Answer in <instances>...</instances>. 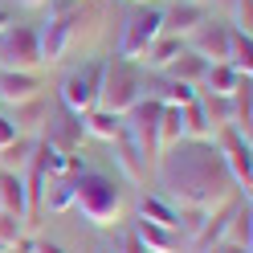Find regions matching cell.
<instances>
[{
	"label": "cell",
	"mask_w": 253,
	"mask_h": 253,
	"mask_svg": "<svg viewBox=\"0 0 253 253\" xmlns=\"http://www.w3.org/2000/svg\"><path fill=\"white\" fill-rule=\"evenodd\" d=\"M155 180H160V196L171 200L176 209L216 212L237 196V184L229 180L209 139H180V143L164 147L155 160Z\"/></svg>",
	"instance_id": "6da1fadb"
},
{
	"label": "cell",
	"mask_w": 253,
	"mask_h": 253,
	"mask_svg": "<svg viewBox=\"0 0 253 253\" xmlns=\"http://www.w3.org/2000/svg\"><path fill=\"white\" fill-rule=\"evenodd\" d=\"M74 209L94 229H110L126 212V192L119 188V180L102 176V171H78L74 176Z\"/></svg>",
	"instance_id": "7a4b0ae2"
},
{
	"label": "cell",
	"mask_w": 253,
	"mask_h": 253,
	"mask_svg": "<svg viewBox=\"0 0 253 253\" xmlns=\"http://www.w3.org/2000/svg\"><path fill=\"white\" fill-rule=\"evenodd\" d=\"M139 98H143V78L131 70L126 57H115V61H102V90H98V106L110 110V115H126Z\"/></svg>",
	"instance_id": "3957f363"
},
{
	"label": "cell",
	"mask_w": 253,
	"mask_h": 253,
	"mask_svg": "<svg viewBox=\"0 0 253 253\" xmlns=\"http://www.w3.org/2000/svg\"><path fill=\"white\" fill-rule=\"evenodd\" d=\"M78 41H82V12H78V4H61V8H53L49 21H45V29L37 33L41 61H61Z\"/></svg>",
	"instance_id": "277c9868"
},
{
	"label": "cell",
	"mask_w": 253,
	"mask_h": 253,
	"mask_svg": "<svg viewBox=\"0 0 253 253\" xmlns=\"http://www.w3.org/2000/svg\"><path fill=\"white\" fill-rule=\"evenodd\" d=\"M160 110H164V102L147 94V98H139V102L123 115V135L139 147V155H143L147 164H155V155H160V139H155V126H160Z\"/></svg>",
	"instance_id": "5b68a950"
},
{
	"label": "cell",
	"mask_w": 253,
	"mask_h": 253,
	"mask_svg": "<svg viewBox=\"0 0 253 253\" xmlns=\"http://www.w3.org/2000/svg\"><path fill=\"white\" fill-rule=\"evenodd\" d=\"M98 90H102V61H82L61 78V106L74 115H86L98 106Z\"/></svg>",
	"instance_id": "8992f818"
},
{
	"label": "cell",
	"mask_w": 253,
	"mask_h": 253,
	"mask_svg": "<svg viewBox=\"0 0 253 253\" xmlns=\"http://www.w3.org/2000/svg\"><path fill=\"white\" fill-rule=\"evenodd\" d=\"M37 66H41L37 29L12 21L4 33H0V70H25V74H33Z\"/></svg>",
	"instance_id": "52a82bcc"
},
{
	"label": "cell",
	"mask_w": 253,
	"mask_h": 253,
	"mask_svg": "<svg viewBox=\"0 0 253 253\" xmlns=\"http://www.w3.org/2000/svg\"><path fill=\"white\" fill-rule=\"evenodd\" d=\"M209 143L216 147V155H220V164H225V171H229V180L237 184V192H245V200H249V188H253V168H249V143L241 135L233 131V126H220V131L209 139Z\"/></svg>",
	"instance_id": "ba28073f"
},
{
	"label": "cell",
	"mask_w": 253,
	"mask_h": 253,
	"mask_svg": "<svg viewBox=\"0 0 253 253\" xmlns=\"http://www.w3.org/2000/svg\"><path fill=\"white\" fill-rule=\"evenodd\" d=\"M164 33V12L160 8H139L135 17H126L123 33H119V53L115 57H126V61H139V53Z\"/></svg>",
	"instance_id": "9c48e42d"
},
{
	"label": "cell",
	"mask_w": 253,
	"mask_h": 253,
	"mask_svg": "<svg viewBox=\"0 0 253 253\" xmlns=\"http://www.w3.org/2000/svg\"><path fill=\"white\" fill-rule=\"evenodd\" d=\"M82 139H86V131H82V115H74V110H49L45 115V143L49 147H57V151H78L82 147Z\"/></svg>",
	"instance_id": "30bf717a"
},
{
	"label": "cell",
	"mask_w": 253,
	"mask_h": 253,
	"mask_svg": "<svg viewBox=\"0 0 253 253\" xmlns=\"http://www.w3.org/2000/svg\"><path fill=\"white\" fill-rule=\"evenodd\" d=\"M45 82L37 74H25V70H0V102L4 106H21V102H33L41 98Z\"/></svg>",
	"instance_id": "8fae6325"
},
{
	"label": "cell",
	"mask_w": 253,
	"mask_h": 253,
	"mask_svg": "<svg viewBox=\"0 0 253 253\" xmlns=\"http://www.w3.org/2000/svg\"><path fill=\"white\" fill-rule=\"evenodd\" d=\"M200 25H209V4H192V0H180L164 12V33L168 37H192Z\"/></svg>",
	"instance_id": "7c38bea8"
},
{
	"label": "cell",
	"mask_w": 253,
	"mask_h": 253,
	"mask_svg": "<svg viewBox=\"0 0 253 253\" xmlns=\"http://www.w3.org/2000/svg\"><path fill=\"white\" fill-rule=\"evenodd\" d=\"M135 237L143 241L147 253H188V237L176 229H164V225H151V220H139Z\"/></svg>",
	"instance_id": "4fadbf2b"
},
{
	"label": "cell",
	"mask_w": 253,
	"mask_h": 253,
	"mask_svg": "<svg viewBox=\"0 0 253 253\" xmlns=\"http://www.w3.org/2000/svg\"><path fill=\"white\" fill-rule=\"evenodd\" d=\"M196 57H204L212 66V61H225L229 57V25H200L192 33V45H188Z\"/></svg>",
	"instance_id": "5bb4252c"
},
{
	"label": "cell",
	"mask_w": 253,
	"mask_h": 253,
	"mask_svg": "<svg viewBox=\"0 0 253 253\" xmlns=\"http://www.w3.org/2000/svg\"><path fill=\"white\" fill-rule=\"evenodd\" d=\"M184 49H188L184 37H168V33H160V37H155L143 53H139V66H147V70H160V74H164V70H168L171 61L184 53Z\"/></svg>",
	"instance_id": "9a60e30c"
},
{
	"label": "cell",
	"mask_w": 253,
	"mask_h": 253,
	"mask_svg": "<svg viewBox=\"0 0 253 253\" xmlns=\"http://www.w3.org/2000/svg\"><path fill=\"white\" fill-rule=\"evenodd\" d=\"M110 147H115V164H119V171H123L131 184H143V180H147V160L139 155V147H135L123 131H119V139H115Z\"/></svg>",
	"instance_id": "2e32d148"
},
{
	"label": "cell",
	"mask_w": 253,
	"mask_h": 253,
	"mask_svg": "<svg viewBox=\"0 0 253 253\" xmlns=\"http://www.w3.org/2000/svg\"><path fill=\"white\" fill-rule=\"evenodd\" d=\"M204 74H209V61L196 57L192 49H184V53L164 70V78H171V82H184V86H196V90H200V82H204Z\"/></svg>",
	"instance_id": "e0dca14e"
},
{
	"label": "cell",
	"mask_w": 253,
	"mask_h": 253,
	"mask_svg": "<svg viewBox=\"0 0 253 253\" xmlns=\"http://www.w3.org/2000/svg\"><path fill=\"white\" fill-rule=\"evenodd\" d=\"M41 209L45 212H70L74 209V176H49L45 180V192H41Z\"/></svg>",
	"instance_id": "ac0fdd59"
},
{
	"label": "cell",
	"mask_w": 253,
	"mask_h": 253,
	"mask_svg": "<svg viewBox=\"0 0 253 253\" xmlns=\"http://www.w3.org/2000/svg\"><path fill=\"white\" fill-rule=\"evenodd\" d=\"M33 147L37 139L33 135H17L8 147H0V171H12V176H25L29 160H33Z\"/></svg>",
	"instance_id": "d6986e66"
},
{
	"label": "cell",
	"mask_w": 253,
	"mask_h": 253,
	"mask_svg": "<svg viewBox=\"0 0 253 253\" xmlns=\"http://www.w3.org/2000/svg\"><path fill=\"white\" fill-rule=\"evenodd\" d=\"M82 131L94 135V139H102V143H115L119 131H123V119L110 115V110H102V106H94V110L82 115Z\"/></svg>",
	"instance_id": "ffe728a7"
},
{
	"label": "cell",
	"mask_w": 253,
	"mask_h": 253,
	"mask_svg": "<svg viewBox=\"0 0 253 253\" xmlns=\"http://www.w3.org/2000/svg\"><path fill=\"white\" fill-rule=\"evenodd\" d=\"M139 220L176 229V225H180V212H176V204H171V200H164L160 192H155V196H143V200H139ZM176 233H180V229H176Z\"/></svg>",
	"instance_id": "44dd1931"
},
{
	"label": "cell",
	"mask_w": 253,
	"mask_h": 253,
	"mask_svg": "<svg viewBox=\"0 0 253 253\" xmlns=\"http://www.w3.org/2000/svg\"><path fill=\"white\" fill-rule=\"evenodd\" d=\"M0 212H17L29 220V204H25V180L12 171H0Z\"/></svg>",
	"instance_id": "7402d4cb"
},
{
	"label": "cell",
	"mask_w": 253,
	"mask_h": 253,
	"mask_svg": "<svg viewBox=\"0 0 253 253\" xmlns=\"http://www.w3.org/2000/svg\"><path fill=\"white\" fill-rule=\"evenodd\" d=\"M155 139H160V151L184 139V106H164V110H160V126H155ZM155 160H160V155H155Z\"/></svg>",
	"instance_id": "603a6c76"
},
{
	"label": "cell",
	"mask_w": 253,
	"mask_h": 253,
	"mask_svg": "<svg viewBox=\"0 0 253 253\" xmlns=\"http://www.w3.org/2000/svg\"><path fill=\"white\" fill-rule=\"evenodd\" d=\"M237 82H241V74H237L229 61H212L209 74H204V82H200V90L204 94H233Z\"/></svg>",
	"instance_id": "cb8c5ba5"
},
{
	"label": "cell",
	"mask_w": 253,
	"mask_h": 253,
	"mask_svg": "<svg viewBox=\"0 0 253 253\" xmlns=\"http://www.w3.org/2000/svg\"><path fill=\"white\" fill-rule=\"evenodd\" d=\"M253 209H249V200H241V204H233V212H229V229H225V241H233V245H245L249 249V241H253Z\"/></svg>",
	"instance_id": "d4e9b609"
},
{
	"label": "cell",
	"mask_w": 253,
	"mask_h": 253,
	"mask_svg": "<svg viewBox=\"0 0 253 253\" xmlns=\"http://www.w3.org/2000/svg\"><path fill=\"white\" fill-rule=\"evenodd\" d=\"M229 66L241 74V78H249L253 74V41H249V33H237V29H229Z\"/></svg>",
	"instance_id": "484cf974"
},
{
	"label": "cell",
	"mask_w": 253,
	"mask_h": 253,
	"mask_svg": "<svg viewBox=\"0 0 253 253\" xmlns=\"http://www.w3.org/2000/svg\"><path fill=\"white\" fill-rule=\"evenodd\" d=\"M45 115H49V110H45V98H33V102H21V106H12V126H17V135H29L33 131V126H41L45 123Z\"/></svg>",
	"instance_id": "4316f807"
},
{
	"label": "cell",
	"mask_w": 253,
	"mask_h": 253,
	"mask_svg": "<svg viewBox=\"0 0 253 253\" xmlns=\"http://www.w3.org/2000/svg\"><path fill=\"white\" fill-rule=\"evenodd\" d=\"M196 86H184V82H171V78H164L160 86H155L151 98H160L164 106H188V102H196Z\"/></svg>",
	"instance_id": "83f0119b"
},
{
	"label": "cell",
	"mask_w": 253,
	"mask_h": 253,
	"mask_svg": "<svg viewBox=\"0 0 253 253\" xmlns=\"http://www.w3.org/2000/svg\"><path fill=\"white\" fill-rule=\"evenodd\" d=\"M184 139H212V126H209V119H204L200 102L184 106Z\"/></svg>",
	"instance_id": "f1b7e54d"
},
{
	"label": "cell",
	"mask_w": 253,
	"mask_h": 253,
	"mask_svg": "<svg viewBox=\"0 0 253 253\" xmlns=\"http://www.w3.org/2000/svg\"><path fill=\"white\" fill-rule=\"evenodd\" d=\"M25 229H29L25 216H17V212H0V249H12V245L25 237Z\"/></svg>",
	"instance_id": "f546056e"
},
{
	"label": "cell",
	"mask_w": 253,
	"mask_h": 253,
	"mask_svg": "<svg viewBox=\"0 0 253 253\" xmlns=\"http://www.w3.org/2000/svg\"><path fill=\"white\" fill-rule=\"evenodd\" d=\"M237 33H253V0H233V25Z\"/></svg>",
	"instance_id": "4dcf8cb0"
},
{
	"label": "cell",
	"mask_w": 253,
	"mask_h": 253,
	"mask_svg": "<svg viewBox=\"0 0 253 253\" xmlns=\"http://www.w3.org/2000/svg\"><path fill=\"white\" fill-rule=\"evenodd\" d=\"M115 253H147V249H143V241H139V237H135V229H131V233L123 237V245H119Z\"/></svg>",
	"instance_id": "1f68e13d"
},
{
	"label": "cell",
	"mask_w": 253,
	"mask_h": 253,
	"mask_svg": "<svg viewBox=\"0 0 253 253\" xmlns=\"http://www.w3.org/2000/svg\"><path fill=\"white\" fill-rule=\"evenodd\" d=\"M12 139H17V126H12V119H8V115H0V147H8Z\"/></svg>",
	"instance_id": "d6a6232c"
},
{
	"label": "cell",
	"mask_w": 253,
	"mask_h": 253,
	"mask_svg": "<svg viewBox=\"0 0 253 253\" xmlns=\"http://www.w3.org/2000/svg\"><path fill=\"white\" fill-rule=\"evenodd\" d=\"M33 253H66V249H61L57 241H37V249Z\"/></svg>",
	"instance_id": "836d02e7"
},
{
	"label": "cell",
	"mask_w": 253,
	"mask_h": 253,
	"mask_svg": "<svg viewBox=\"0 0 253 253\" xmlns=\"http://www.w3.org/2000/svg\"><path fill=\"white\" fill-rule=\"evenodd\" d=\"M216 253H249V249H245V245H233V241H220Z\"/></svg>",
	"instance_id": "e575fe53"
},
{
	"label": "cell",
	"mask_w": 253,
	"mask_h": 253,
	"mask_svg": "<svg viewBox=\"0 0 253 253\" xmlns=\"http://www.w3.org/2000/svg\"><path fill=\"white\" fill-rule=\"evenodd\" d=\"M17 4H21V8H45L49 0H17Z\"/></svg>",
	"instance_id": "d590c367"
},
{
	"label": "cell",
	"mask_w": 253,
	"mask_h": 253,
	"mask_svg": "<svg viewBox=\"0 0 253 253\" xmlns=\"http://www.w3.org/2000/svg\"><path fill=\"white\" fill-rule=\"evenodd\" d=\"M8 25H12V17H8V12H4V8H0V33H4V29H8Z\"/></svg>",
	"instance_id": "8d00e7d4"
},
{
	"label": "cell",
	"mask_w": 253,
	"mask_h": 253,
	"mask_svg": "<svg viewBox=\"0 0 253 253\" xmlns=\"http://www.w3.org/2000/svg\"><path fill=\"white\" fill-rule=\"evenodd\" d=\"M94 253H115V249H110V245H98V249H94Z\"/></svg>",
	"instance_id": "74e56055"
},
{
	"label": "cell",
	"mask_w": 253,
	"mask_h": 253,
	"mask_svg": "<svg viewBox=\"0 0 253 253\" xmlns=\"http://www.w3.org/2000/svg\"><path fill=\"white\" fill-rule=\"evenodd\" d=\"M61 4H82V0H61Z\"/></svg>",
	"instance_id": "f35d334b"
},
{
	"label": "cell",
	"mask_w": 253,
	"mask_h": 253,
	"mask_svg": "<svg viewBox=\"0 0 253 253\" xmlns=\"http://www.w3.org/2000/svg\"><path fill=\"white\" fill-rule=\"evenodd\" d=\"M192 4H209V0H192Z\"/></svg>",
	"instance_id": "ab89813d"
},
{
	"label": "cell",
	"mask_w": 253,
	"mask_h": 253,
	"mask_svg": "<svg viewBox=\"0 0 253 253\" xmlns=\"http://www.w3.org/2000/svg\"><path fill=\"white\" fill-rule=\"evenodd\" d=\"M204 253H216V245H212V249H204Z\"/></svg>",
	"instance_id": "60d3db41"
},
{
	"label": "cell",
	"mask_w": 253,
	"mask_h": 253,
	"mask_svg": "<svg viewBox=\"0 0 253 253\" xmlns=\"http://www.w3.org/2000/svg\"><path fill=\"white\" fill-rule=\"evenodd\" d=\"M4 253H17V249H4Z\"/></svg>",
	"instance_id": "b9f144b4"
},
{
	"label": "cell",
	"mask_w": 253,
	"mask_h": 253,
	"mask_svg": "<svg viewBox=\"0 0 253 253\" xmlns=\"http://www.w3.org/2000/svg\"><path fill=\"white\" fill-rule=\"evenodd\" d=\"M143 4H147V0H143Z\"/></svg>",
	"instance_id": "7bdbcfd3"
}]
</instances>
